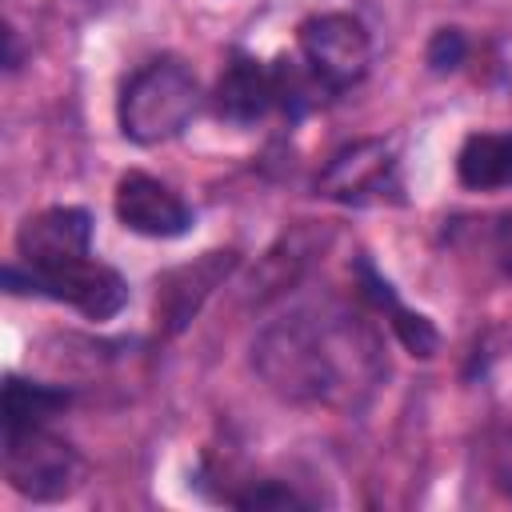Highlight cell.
Listing matches in <instances>:
<instances>
[{
    "mask_svg": "<svg viewBox=\"0 0 512 512\" xmlns=\"http://www.w3.org/2000/svg\"><path fill=\"white\" fill-rule=\"evenodd\" d=\"M392 188H396V160L380 140L344 148L320 176V192L332 200H344V204L380 200Z\"/></svg>",
    "mask_w": 512,
    "mask_h": 512,
    "instance_id": "9",
    "label": "cell"
},
{
    "mask_svg": "<svg viewBox=\"0 0 512 512\" xmlns=\"http://www.w3.org/2000/svg\"><path fill=\"white\" fill-rule=\"evenodd\" d=\"M268 104H276L272 68L256 64L252 56H232V64L216 80V116L232 124H252L268 112Z\"/></svg>",
    "mask_w": 512,
    "mask_h": 512,
    "instance_id": "10",
    "label": "cell"
},
{
    "mask_svg": "<svg viewBox=\"0 0 512 512\" xmlns=\"http://www.w3.org/2000/svg\"><path fill=\"white\" fill-rule=\"evenodd\" d=\"M300 52H304L308 72L332 92L356 84L372 60V44H368L364 24L352 16H340V12L312 16L300 28Z\"/></svg>",
    "mask_w": 512,
    "mask_h": 512,
    "instance_id": "5",
    "label": "cell"
},
{
    "mask_svg": "<svg viewBox=\"0 0 512 512\" xmlns=\"http://www.w3.org/2000/svg\"><path fill=\"white\" fill-rule=\"evenodd\" d=\"M116 216L124 228H132L140 236H156V240L184 236L192 224L188 204L168 184H160L144 172H128L116 184Z\"/></svg>",
    "mask_w": 512,
    "mask_h": 512,
    "instance_id": "7",
    "label": "cell"
},
{
    "mask_svg": "<svg viewBox=\"0 0 512 512\" xmlns=\"http://www.w3.org/2000/svg\"><path fill=\"white\" fill-rule=\"evenodd\" d=\"M496 256H500L504 268H512V216L496 228Z\"/></svg>",
    "mask_w": 512,
    "mask_h": 512,
    "instance_id": "16",
    "label": "cell"
},
{
    "mask_svg": "<svg viewBox=\"0 0 512 512\" xmlns=\"http://www.w3.org/2000/svg\"><path fill=\"white\" fill-rule=\"evenodd\" d=\"M236 504H240V508H300L304 500H300L296 492L280 488V484H260V488L236 496Z\"/></svg>",
    "mask_w": 512,
    "mask_h": 512,
    "instance_id": "15",
    "label": "cell"
},
{
    "mask_svg": "<svg viewBox=\"0 0 512 512\" xmlns=\"http://www.w3.org/2000/svg\"><path fill=\"white\" fill-rule=\"evenodd\" d=\"M456 172H460V184L476 192L508 188L512 184V136H500V132L468 136L456 156Z\"/></svg>",
    "mask_w": 512,
    "mask_h": 512,
    "instance_id": "11",
    "label": "cell"
},
{
    "mask_svg": "<svg viewBox=\"0 0 512 512\" xmlns=\"http://www.w3.org/2000/svg\"><path fill=\"white\" fill-rule=\"evenodd\" d=\"M464 36L456 32V28H440L436 36H432V44H428V64L436 68V72H448V68H456L460 60H464Z\"/></svg>",
    "mask_w": 512,
    "mask_h": 512,
    "instance_id": "14",
    "label": "cell"
},
{
    "mask_svg": "<svg viewBox=\"0 0 512 512\" xmlns=\"http://www.w3.org/2000/svg\"><path fill=\"white\" fill-rule=\"evenodd\" d=\"M360 276H364V292L392 316V332L400 336V344L412 352V356H432L436 352V344H440V336H436V328L424 320V316H416V312H408L396 296H392V284L388 280H380L376 272H372V264L368 260H360Z\"/></svg>",
    "mask_w": 512,
    "mask_h": 512,
    "instance_id": "12",
    "label": "cell"
},
{
    "mask_svg": "<svg viewBox=\"0 0 512 512\" xmlns=\"http://www.w3.org/2000/svg\"><path fill=\"white\" fill-rule=\"evenodd\" d=\"M236 268V252H208L184 268H172L160 276L156 284V324L172 336L180 332L196 312L200 304L208 300V292Z\"/></svg>",
    "mask_w": 512,
    "mask_h": 512,
    "instance_id": "8",
    "label": "cell"
},
{
    "mask_svg": "<svg viewBox=\"0 0 512 512\" xmlns=\"http://www.w3.org/2000/svg\"><path fill=\"white\" fill-rule=\"evenodd\" d=\"M196 96V76L180 60H152L120 92V128L136 144H160L192 120Z\"/></svg>",
    "mask_w": 512,
    "mask_h": 512,
    "instance_id": "2",
    "label": "cell"
},
{
    "mask_svg": "<svg viewBox=\"0 0 512 512\" xmlns=\"http://www.w3.org/2000/svg\"><path fill=\"white\" fill-rule=\"evenodd\" d=\"M356 348V332L336 320L284 316L256 340L260 376L288 400H332L344 388V356Z\"/></svg>",
    "mask_w": 512,
    "mask_h": 512,
    "instance_id": "1",
    "label": "cell"
},
{
    "mask_svg": "<svg viewBox=\"0 0 512 512\" xmlns=\"http://www.w3.org/2000/svg\"><path fill=\"white\" fill-rule=\"evenodd\" d=\"M64 404H68V392L48 388V384H32V380H20V376H8V384H4V428L44 424Z\"/></svg>",
    "mask_w": 512,
    "mask_h": 512,
    "instance_id": "13",
    "label": "cell"
},
{
    "mask_svg": "<svg viewBox=\"0 0 512 512\" xmlns=\"http://www.w3.org/2000/svg\"><path fill=\"white\" fill-rule=\"evenodd\" d=\"M4 280H8L12 292H16V284H24L28 292L64 300V304L80 308L88 320H108L128 300V284L120 280V272L108 268V264H100V260H92V256H84L76 264H64V268H52V272H20V268H8Z\"/></svg>",
    "mask_w": 512,
    "mask_h": 512,
    "instance_id": "4",
    "label": "cell"
},
{
    "mask_svg": "<svg viewBox=\"0 0 512 512\" xmlns=\"http://www.w3.org/2000/svg\"><path fill=\"white\" fill-rule=\"evenodd\" d=\"M92 220L84 208H44L28 216L16 232V252L28 272H52L88 256Z\"/></svg>",
    "mask_w": 512,
    "mask_h": 512,
    "instance_id": "6",
    "label": "cell"
},
{
    "mask_svg": "<svg viewBox=\"0 0 512 512\" xmlns=\"http://www.w3.org/2000/svg\"><path fill=\"white\" fill-rule=\"evenodd\" d=\"M496 472H500V484L512 492V444L500 452V468H496Z\"/></svg>",
    "mask_w": 512,
    "mask_h": 512,
    "instance_id": "17",
    "label": "cell"
},
{
    "mask_svg": "<svg viewBox=\"0 0 512 512\" xmlns=\"http://www.w3.org/2000/svg\"><path fill=\"white\" fill-rule=\"evenodd\" d=\"M80 456L44 424L4 428V476L28 500H60L80 484Z\"/></svg>",
    "mask_w": 512,
    "mask_h": 512,
    "instance_id": "3",
    "label": "cell"
}]
</instances>
